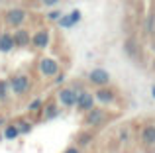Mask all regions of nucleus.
Here are the masks:
<instances>
[{
  "mask_svg": "<svg viewBox=\"0 0 155 153\" xmlns=\"http://www.w3.org/2000/svg\"><path fill=\"white\" fill-rule=\"evenodd\" d=\"M31 86H34V83H31V76L28 73H14L8 79V88H10V92L14 96H26L28 92L31 90Z\"/></svg>",
  "mask_w": 155,
  "mask_h": 153,
  "instance_id": "nucleus-1",
  "label": "nucleus"
},
{
  "mask_svg": "<svg viewBox=\"0 0 155 153\" xmlns=\"http://www.w3.org/2000/svg\"><path fill=\"white\" fill-rule=\"evenodd\" d=\"M35 69H38V73H39L41 79H53V76L61 71V63L57 61L55 57H51V55H41V57L38 59Z\"/></svg>",
  "mask_w": 155,
  "mask_h": 153,
  "instance_id": "nucleus-2",
  "label": "nucleus"
},
{
  "mask_svg": "<svg viewBox=\"0 0 155 153\" xmlns=\"http://www.w3.org/2000/svg\"><path fill=\"white\" fill-rule=\"evenodd\" d=\"M28 18H30V14H28V10H24V8H10V10H6V14H4V24H6L8 28H24L28 24Z\"/></svg>",
  "mask_w": 155,
  "mask_h": 153,
  "instance_id": "nucleus-3",
  "label": "nucleus"
},
{
  "mask_svg": "<svg viewBox=\"0 0 155 153\" xmlns=\"http://www.w3.org/2000/svg\"><path fill=\"white\" fill-rule=\"evenodd\" d=\"M55 102L61 108H75L77 104V90L73 86H59L55 94Z\"/></svg>",
  "mask_w": 155,
  "mask_h": 153,
  "instance_id": "nucleus-4",
  "label": "nucleus"
},
{
  "mask_svg": "<svg viewBox=\"0 0 155 153\" xmlns=\"http://www.w3.org/2000/svg\"><path fill=\"white\" fill-rule=\"evenodd\" d=\"M49 43H51V31L47 30V28H39L38 31H34V34H31L30 45L34 47V49L45 51L47 47H49Z\"/></svg>",
  "mask_w": 155,
  "mask_h": 153,
  "instance_id": "nucleus-5",
  "label": "nucleus"
},
{
  "mask_svg": "<svg viewBox=\"0 0 155 153\" xmlns=\"http://www.w3.org/2000/svg\"><path fill=\"white\" fill-rule=\"evenodd\" d=\"M96 106V100H94V94H92L91 90H81L79 94H77V104L75 108L81 112V114H87L88 110H92V108Z\"/></svg>",
  "mask_w": 155,
  "mask_h": 153,
  "instance_id": "nucleus-6",
  "label": "nucleus"
},
{
  "mask_svg": "<svg viewBox=\"0 0 155 153\" xmlns=\"http://www.w3.org/2000/svg\"><path fill=\"white\" fill-rule=\"evenodd\" d=\"M110 73L106 69H102V67H94V69L88 73V83L92 84L94 88H100V86H108L110 84Z\"/></svg>",
  "mask_w": 155,
  "mask_h": 153,
  "instance_id": "nucleus-7",
  "label": "nucleus"
},
{
  "mask_svg": "<svg viewBox=\"0 0 155 153\" xmlns=\"http://www.w3.org/2000/svg\"><path fill=\"white\" fill-rule=\"evenodd\" d=\"M92 94H94V100H96V102H100L102 106H112V104L118 100L116 90H114V88H110V84H108V86H100V88H96Z\"/></svg>",
  "mask_w": 155,
  "mask_h": 153,
  "instance_id": "nucleus-8",
  "label": "nucleus"
},
{
  "mask_svg": "<svg viewBox=\"0 0 155 153\" xmlns=\"http://www.w3.org/2000/svg\"><path fill=\"white\" fill-rule=\"evenodd\" d=\"M106 110L104 108H98V106H94L92 110H88L87 114H84V126H88V128H98L100 124L106 120Z\"/></svg>",
  "mask_w": 155,
  "mask_h": 153,
  "instance_id": "nucleus-9",
  "label": "nucleus"
},
{
  "mask_svg": "<svg viewBox=\"0 0 155 153\" xmlns=\"http://www.w3.org/2000/svg\"><path fill=\"white\" fill-rule=\"evenodd\" d=\"M12 37H14V45L18 47V49H26V47H30L31 31L28 30L26 26L24 28H16V30L12 31Z\"/></svg>",
  "mask_w": 155,
  "mask_h": 153,
  "instance_id": "nucleus-10",
  "label": "nucleus"
},
{
  "mask_svg": "<svg viewBox=\"0 0 155 153\" xmlns=\"http://www.w3.org/2000/svg\"><path fill=\"white\" fill-rule=\"evenodd\" d=\"M83 20V12L79 10V8H75V10H71L69 14H63L59 18V28H63V30H71V28H75L77 24Z\"/></svg>",
  "mask_w": 155,
  "mask_h": 153,
  "instance_id": "nucleus-11",
  "label": "nucleus"
},
{
  "mask_svg": "<svg viewBox=\"0 0 155 153\" xmlns=\"http://www.w3.org/2000/svg\"><path fill=\"white\" fill-rule=\"evenodd\" d=\"M140 142L145 147H153L155 145V124H145L140 130Z\"/></svg>",
  "mask_w": 155,
  "mask_h": 153,
  "instance_id": "nucleus-12",
  "label": "nucleus"
},
{
  "mask_svg": "<svg viewBox=\"0 0 155 153\" xmlns=\"http://www.w3.org/2000/svg\"><path fill=\"white\" fill-rule=\"evenodd\" d=\"M59 114H61V106L55 102V100H49V102H43L41 116H43L45 120H55Z\"/></svg>",
  "mask_w": 155,
  "mask_h": 153,
  "instance_id": "nucleus-13",
  "label": "nucleus"
},
{
  "mask_svg": "<svg viewBox=\"0 0 155 153\" xmlns=\"http://www.w3.org/2000/svg\"><path fill=\"white\" fill-rule=\"evenodd\" d=\"M14 37H12L10 31H0V53H10L14 51Z\"/></svg>",
  "mask_w": 155,
  "mask_h": 153,
  "instance_id": "nucleus-14",
  "label": "nucleus"
},
{
  "mask_svg": "<svg viewBox=\"0 0 155 153\" xmlns=\"http://www.w3.org/2000/svg\"><path fill=\"white\" fill-rule=\"evenodd\" d=\"M2 135H4V139H8V142L18 139L20 138V130H18V126H16V122L14 124H6V126H4L2 128Z\"/></svg>",
  "mask_w": 155,
  "mask_h": 153,
  "instance_id": "nucleus-15",
  "label": "nucleus"
},
{
  "mask_svg": "<svg viewBox=\"0 0 155 153\" xmlns=\"http://www.w3.org/2000/svg\"><path fill=\"white\" fill-rule=\"evenodd\" d=\"M124 51H126L128 57H136V55H137V43H136L134 37H128L124 41Z\"/></svg>",
  "mask_w": 155,
  "mask_h": 153,
  "instance_id": "nucleus-16",
  "label": "nucleus"
},
{
  "mask_svg": "<svg viewBox=\"0 0 155 153\" xmlns=\"http://www.w3.org/2000/svg\"><path fill=\"white\" fill-rule=\"evenodd\" d=\"M16 126H18V130H20V135H28V134H31V130H34V124H31L30 120H18Z\"/></svg>",
  "mask_w": 155,
  "mask_h": 153,
  "instance_id": "nucleus-17",
  "label": "nucleus"
},
{
  "mask_svg": "<svg viewBox=\"0 0 155 153\" xmlns=\"http://www.w3.org/2000/svg\"><path fill=\"white\" fill-rule=\"evenodd\" d=\"M92 132H83V134H79V138H77V147H87L88 143L92 142Z\"/></svg>",
  "mask_w": 155,
  "mask_h": 153,
  "instance_id": "nucleus-18",
  "label": "nucleus"
},
{
  "mask_svg": "<svg viewBox=\"0 0 155 153\" xmlns=\"http://www.w3.org/2000/svg\"><path fill=\"white\" fill-rule=\"evenodd\" d=\"M41 108H43V98H34L28 104V112L30 114H38V112H41Z\"/></svg>",
  "mask_w": 155,
  "mask_h": 153,
  "instance_id": "nucleus-19",
  "label": "nucleus"
},
{
  "mask_svg": "<svg viewBox=\"0 0 155 153\" xmlns=\"http://www.w3.org/2000/svg\"><path fill=\"white\" fill-rule=\"evenodd\" d=\"M61 16H63V12H61L59 8H53V10H49V12L45 14V18L49 20V22H59Z\"/></svg>",
  "mask_w": 155,
  "mask_h": 153,
  "instance_id": "nucleus-20",
  "label": "nucleus"
},
{
  "mask_svg": "<svg viewBox=\"0 0 155 153\" xmlns=\"http://www.w3.org/2000/svg\"><path fill=\"white\" fill-rule=\"evenodd\" d=\"M51 80H53V84H55V86H61V84H65V80H67V73H65V71L61 69L59 73H57V75L51 79Z\"/></svg>",
  "mask_w": 155,
  "mask_h": 153,
  "instance_id": "nucleus-21",
  "label": "nucleus"
},
{
  "mask_svg": "<svg viewBox=\"0 0 155 153\" xmlns=\"http://www.w3.org/2000/svg\"><path fill=\"white\" fill-rule=\"evenodd\" d=\"M10 94V88H8V80L0 79V100H6Z\"/></svg>",
  "mask_w": 155,
  "mask_h": 153,
  "instance_id": "nucleus-22",
  "label": "nucleus"
},
{
  "mask_svg": "<svg viewBox=\"0 0 155 153\" xmlns=\"http://www.w3.org/2000/svg\"><path fill=\"white\" fill-rule=\"evenodd\" d=\"M145 30H147V34H149V35H153V34H155V14H149L147 22H145Z\"/></svg>",
  "mask_w": 155,
  "mask_h": 153,
  "instance_id": "nucleus-23",
  "label": "nucleus"
},
{
  "mask_svg": "<svg viewBox=\"0 0 155 153\" xmlns=\"http://www.w3.org/2000/svg\"><path fill=\"white\" fill-rule=\"evenodd\" d=\"M59 2H61V0H41V6H45V8H55Z\"/></svg>",
  "mask_w": 155,
  "mask_h": 153,
  "instance_id": "nucleus-24",
  "label": "nucleus"
},
{
  "mask_svg": "<svg viewBox=\"0 0 155 153\" xmlns=\"http://www.w3.org/2000/svg\"><path fill=\"white\" fill-rule=\"evenodd\" d=\"M63 153H83V151H81V147H77V145H69Z\"/></svg>",
  "mask_w": 155,
  "mask_h": 153,
  "instance_id": "nucleus-25",
  "label": "nucleus"
},
{
  "mask_svg": "<svg viewBox=\"0 0 155 153\" xmlns=\"http://www.w3.org/2000/svg\"><path fill=\"white\" fill-rule=\"evenodd\" d=\"M6 126V118H4V116H0V128H4Z\"/></svg>",
  "mask_w": 155,
  "mask_h": 153,
  "instance_id": "nucleus-26",
  "label": "nucleus"
},
{
  "mask_svg": "<svg viewBox=\"0 0 155 153\" xmlns=\"http://www.w3.org/2000/svg\"><path fill=\"white\" fill-rule=\"evenodd\" d=\"M151 96H153V100H155V84L151 86Z\"/></svg>",
  "mask_w": 155,
  "mask_h": 153,
  "instance_id": "nucleus-27",
  "label": "nucleus"
},
{
  "mask_svg": "<svg viewBox=\"0 0 155 153\" xmlns=\"http://www.w3.org/2000/svg\"><path fill=\"white\" fill-rule=\"evenodd\" d=\"M153 71H155V61H153Z\"/></svg>",
  "mask_w": 155,
  "mask_h": 153,
  "instance_id": "nucleus-28",
  "label": "nucleus"
},
{
  "mask_svg": "<svg viewBox=\"0 0 155 153\" xmlns=\"http://www.w3.org/2000/svg\"><path fill=\"white\" fill-rule=\"evenodd\" d=\"M0 2H4V0H0Z\"/></svg>",
  "mask_w": 155,
  "mask_h": 153,
  "instance_id": "nucleus-29",
  "label": "nucleus"
}]
</instances>
